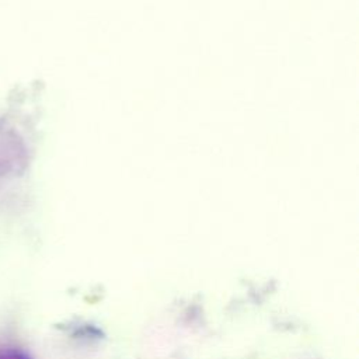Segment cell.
Listing matches in <instances>:
<instances>
[{
  "label": "cell",
  "mask_w": 359,
  "mask_h": 359,
  "mask_svg": "<svg viewBox=\"0 0 359 359\" xmlns=\"http://www.w3.org/2000/svg\"><path fill=\"white\" fill-rule=\"evenodd\" d=\"M0 359H31L28 355H25L24 352L20 351H10L7 353H4L3 356H0Z\"/></svg>",
  "instance_id": "6da1fadb"
}]
</instances>
